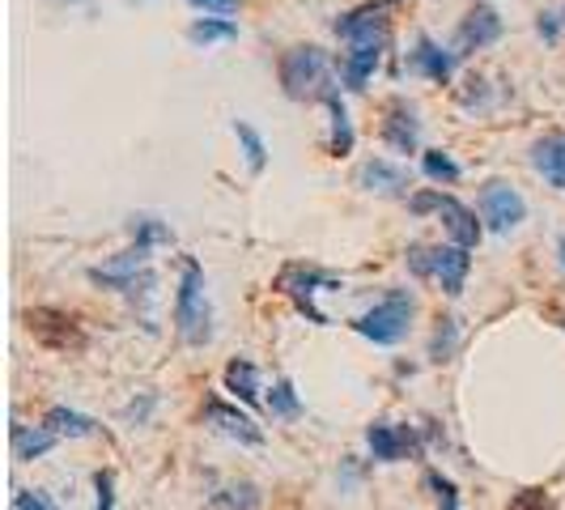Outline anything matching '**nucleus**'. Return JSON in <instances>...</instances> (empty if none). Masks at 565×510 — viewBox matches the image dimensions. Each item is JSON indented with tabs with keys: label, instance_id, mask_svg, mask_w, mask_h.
Here are the masks:
<instances>
[{
	"label": "nucleus",
	"instance_id": "16",
	"mask_svg": "<svg viewBox=\"0 0 565 510\" xmlns=\"http://www.w3.org/2000/svg\"><path fill=\"white\" fill-rule=\"evenodd\" d=\"M498 39H502V18H498V9H493V4H477V9H468V18L455 30V52H459V56H472V52L493 47Z\"/></svg>",
	"mask_w": 565,
	"mask_h": 510
},
{
	"label": "nucleus",
	"instance_id": "35",
	"mask_svg": "<svg viewBox=\"0 0 565 510\" xmlns=\"http://www.w3.org/2000/svg\"><path fill=\"white\" fill-rule=\"evenodd\" d=\"M562 30H565L562 13H540L536 18V34L544 39V43H557V39H562Z\"/></svg>",
	"mask_w": 565,
	"mask_h": 510
},
{
	"label": "nucleus",
	"instance_id": "4",
	"mask_svg": "<svg viewBox=\"0 0 565 510\" xmlns=\"http://www.w3.org/2000/svg\"><path fill=\"white\" fill-rule=\"evenodd\" d=\"M413 319H417V298L408 289H387L370 311L353 319V332L374 344H399L413 332Z\"/></svg>",
	"mask_w": 565,
	"mask_h": 510
},
{
	"label": "nucleus",
	"instance_id": "12",
	"mask_svg": "<svg viewBox=\"0 0 565 510\" xmlns=\"http://www.w3.org/2000/svg\"><path fill=\"white\" fill-rule=\"evenodd\" d=\"M358 188L383 200H408L413 196V170L396 158H366L358 167Z\"/></svg>",
	"mask_w": 565,
	"mask_h": 510
},
{
	"label": "nucleus",
	"instance_id": "14",
	"mask_svg": "<svg viewBox=\"0 0 565 510\" xmlns=\"http://www.w3.org/2000/svg\"><path fill=\"white\" fill-rule=\"evenodd\" d=\"M200 422L217 434H226L230 443H243V447H259L264 443V429L255 425L252 413H238L234 404H226L222 396H209L204 408H200Z\"/></svg>",
	"mask_w": 565,
	"mask_h": 510
},
{
	"label": "nucleus",
	"instance_id": "10",
	"mask_svg": "<svg viewBox=\"0 0 565 510\" xmlns=\"http://www.w3.org/2000/svg\"><path fill=\"white\" fill-rule=\"evenodd\" d=\"M149 259H153V247H141V243H132V247H124L119 255L111 259H103V264H94L85 277L89 285H98V289H111V294H128L132 281L149 273Z\"/></svg>",
	"mask_w": 565,
	"mask_h": 510
},
{
	"label": "nucleus",
	"instance_id": "25",
	"mask_svg": "<svg viewBox=\"0 0 565 510\" xmlns=\"http://www.w3.org/2000/svg\"><path fill=\"white\" fill-rule=\"evenodd\" d=\"M264 404H268V413H273L277 422H298V417H302V400H298V387H294L289 379H273Z\"/></svg>",
	"mask_w": 565,
	"mask_h": 510
},
{
	"label": "nucleus",
	"instance_id": "27",
	"mask_svg": "<svg viewBox=\"0 0 565 510\" xmlns=\"http://www.w3.org/2000/svg\"><path fill=\"white\" fill-rule=\"evenodd\" d=\"M234 137H238V149H243V158H247V170H252V174H264V167H268V145H264V137L255 132L247 119H234Z\"/></svg>",
	"mask_w": 565,
	"mask_h": 510
},
{
	"label": "nucleus",
	"instance_id": "32",
	"mask_svg": "<svg viewBox=\"0 0 565 510\" xmlns=\"http://www.w3.org/2000/svg\"><path fill=\"white\" fill-rule=\"evenodd\" d=\"M13 510H60V507H56V498H52L47 489H18Z\"/></svg>",
	"mask_w": 565,
	"mask_h": 510
},
{
	"label": "nucleus",
	"instance_id": "5",
	"mask_svg": "<svg viewBox=\"0 0 565 510\" xmlns=\"http://www.w3.org/2000/svg\"><path fill=\"white\" fill-rule=\"evenodd\" d=\"M273 289L285 294V298L298 307V315H307L311 323H328V315L319 311L315 298H319V294H337L340 277L323 273L319 264H285L281 273H277V281H273Z\"/></svg>",
	"mask_w": 565,
	"mask_h": 510
},
{
	"label": "nucleus",
	"instance_id": "8",
	"mask_svg": "<svg viewBox=\"0 0 565 510\" xmlns=\"http://www.w3.org/2000/svg\"><path fill=\"white\" fill-rule=\"evenodd\" d=\"M392 4L396 0H370L362 9H349L344 18H337V34L344 47H353V43H374V47H387V39H392Z\"/></svg>",
	"mask_w": 565,
	"mask_h": 510
},
{
	"label": "nucleus",
	"instance_id": "22",
	"mask_svg": "<svg viewBox=\"0 0 565 510\" xmlns=\"http://www.w3.org/2000/svg\"><path fill=\"white\" fill-rule=\"evenodd\" d=\"M56 443H60V438L43 422H39V425H13V455H18L22 464L39 459V455H47Z\"/></svg>",
	"mask_w": 565,
	"mask_h": 510
},
{
	"label": "nucleus",
	"instance_id": "19",
	"mask_svg": "<svg viewBox=\"0 0 565 510\" xmlns=\"http://www.w3.org/2000/svg\"><path fill=\"white\" fill-rule=\"evenodd\" d=\"M323 107H328V124H332V132H328V153H332V158H349L353 145H358V132H353V119H349V107H344L340 89Z\"/></svg>",
	"mask_w": 565,
	"mask_h": 510
},
{
	"label": "nucleus",
	"instance_id": "2",
	"mask_svg": "<svg viewBox=\"0 0 565 510\" xmlns=\"http://www.w3.org/2000/svg\"><path fill=\"white\" fill-rule=\"evenodd\" d=\"M174 332L183 344L204 349L213 340V298H209V277L192 255L179 264V285H174Z\"/></svg>",
	"mask_w": 565,
	"mask_h": 510
},
{
	"label": "nucleus",
	"instance_id": "28",
	"mask_svg": "<svg viewBox=\"0 0 565 510\" xmlns=\"http://www.w3.org/2000/svg\"><path fill=\"white\" fill-rule=\"evenodd\" d=\"M213 507L222 510H259V489L252 481H230L213 493Z\"/></svg>",
	"mask_w": 565,
	"mask_h": 510
},
{
	"label": "nucleus",
	"instance_id": "36",
	"mask_svg": "<svg viewBox=\"0 0 565 510\" xmlns=\"http://www.w3.org/2000/svg\"><path fill=\"white\" fill-rule=\"evenodd\" d=\"M153 404H158V396H145L141 404H137V400H132V404H128V417H132V422L141 425L145 417H149V413H153Z\"/></svg>",
	"mask_w": 565,
	"mask_h": 510
},
{
	"label": "nucleus",
	"instance_id": "24",
	"mask_svg": "<svg viewBox=\"0 0 565 510\" xmlns=\"http://www.w3.org/2000/svg\"><path fill=\"white\" fill-rule=\"evenodd\" d=\"M422 174L429 183H438V188H455L459 179H463V167L455 162L447 149H425L422 153Z\"/></svg>",
	"mask_w": 565,
	"mask_h": 510
},
{
	"label": "nucleus",
	"instance_id": "37",
	"mask_svg": "<svg viewBox=\"0 0 565 510\" xmlns=\"http://www.w3.org/2000/svg\"><path fill=\"white\" fill-rule=\"evenodd\" d=\"M557 255H562V268H565V234L557 238Z\"/></svg>",
	"mask_w": 565,
	"mask_h": 510
},
{
	"label": "nucleus",
	"instance_id": "38",
	"mask_svg": "<svg viewBox=\"0 0 565 510\" xmlns=\"http://www.w3.org/2000/svg\"><path fill=\"white\" fill-rule=\"evenodd\" d=\"M56 4H68V9H73V4H89V0H56Z\"/></svg>",
	"mask_w": 565,
	"mask_h": 510
},
{
	"label": "nucleus",
	"instance_id": "6",
	"mask_svg": "<svg viewBox=\"0 0 565 510\" xmlns=\"http://www.w3.org/2000/svg\"><path fill=\"white\" fill-rule=\"evenodd\" d=\"M477 209H481L484 230H493V234H510L527 222V200L507 179H489L477 196Z\"/></svg>",
	"mask_w": 565,
	"mask_h": 510
},
{
	"label": "nucleus",
	"instance_id": "39",
	"mask_svg": "<svg viewBox=\"0 0 565 510\" xmlns=\"http://www.w3.org/2000/svg\"><path fill=\"white\" fill-rule=\"evenodd\" d=\"M562 18H565V9H562Z\"/></svg>",
	"mask_w": 565,
	"mask_h": 510
},
{
	"label": "nucleus",
	"instance_id": "1",
	"mask_svg": "<svg viewBox=\"0 0 565 510\" xmlns=\"http://www.w3.org/2000/svg\"><path fill=\"white\" fill-rule=\"evenodd\" d=\"M277 82L289 103H328L337 94V64L323 47L298 43L277 60Z\"/></svg>",
	"mask_w": 565,
	"mask_h": 510
},
{
	"label": "nucleus",
	"instance_id": "30",
	"mask_svg": "<svg viewBox=\"0 0 565 510\" xmlns=\"http://www.w3.org/2000/svg\"><path fill=\"white\" fill-rule=\"evenodd\" d=\"M425 489L434 493L438 510H459V485L447 472H425Z\"/></svg>",
	"mask_w": 565,
	"mask_h": 510
},
{
	"label": "nucleus",
	"instance_id": "18",
	"mask_svg": "<svg viewBox=\"0 0 565 510\" xmlns=\"http://www.w3.org/2000/svg\"><path fill=\"white\" fill-rule=\"evenodd\" d=\"M527 158H532V170H536L548 188L565 192V132L562 128H553V132L536 137Z\"/></svg>",
	"mask_w": 565,
	"mask_h": 510
},
{
	"label": "nucleus",
	"instance_id": "23",
	"mask_svg": "<svg viewBox=\"0 0 565 510\" xmlns=\"http://www.w3.org/2000/svg\"><path fill=\"white\" fill-rule=\"evenodd\" d=\"M234 39H238V22H230V18H196L188 26L192 47H217V43H234Z\"/></svg>",
	"mask_w": 565,
	"mask_h": 510
},
{
	"label": "nucleus",
	"instance_id": "33",
	"mask_svg": "<svg viewBox=\"0 0 565 510\" xmlns=\"http://www.w3.org/2000/svg\"><path fill=\"white\" fill-rule=\"evenodd\" d=\"M510 510H553V498H548V489H519L510 498Z\"/></svg>",
	"mask_w": 565,
	"mask_h": 510
},
{
	"label": "nucleus",
	"instance_id": "31",
	"mask_svg": "<svg viewBox=\"0 0 565 510\" xmlns=\"http://www.w3.org/2000/svg\"><path fill=\"white\" fill-rule=\"evenodd\" d=\"M94 510H115V472L98 468L94 472Z\"/></svg>",
	"mask_w": 565,
	"mask_h": 510
},
{
	"label": "nucleus",
	"instance_id": "21",
	"mask_svg": "<svg viewBox=\"0 0 565 510\" xmlns=\"http://www.w3.org/2000/svg\"><path fill=\"white\" fill-rule=\"evenodd\" d=\"M43 425H47L56 438H94V434H98V422H94V417H85L77 408H64V404L47 408V413H43Z\"/></svg>",
	"mask_w": 565,
	"mask_h": 510
},
{
	"label": "nucleus",
	"instance_id": "29",
	"mask_svg": "<svg viewBox=\"0 0 565 510\" xmlns=\"http://www.w3.org/2000/svg\"><path fill=\"white\" fill-rule=\"evenodd\" d=\"M455 353H459V319H438V328H434V337H429V362H451Z\"/></svg>",
	"mask_w": 565,
	"mask_h": 510
},
{
	"label": "nucleus",
	"instance_id": "13",
	"mask_svg": "<svg viewBox=\"0 0 565 510\" xmlns=\"http://www.w3.org/2000/svg\"><path fill=\"white\" fill-rule=\"evenodd\" d=\"M455 64H459V52L443 47L434 34H417V39H413V47L404 52V68H408L413 77H425V82H434V85L451 82Z\"/></svg>",
	"mask_w": 565,
	"mask_h": 510
},
{
	"label": "nucleus",
	"instance_id": "26",
	"mask_svg": "<svg viewBox=\"0 0 565 510\" xmlns=\"http://www.w3.org/2000/svg\"><path fill=\"white\" fill-rule=\"evenodd\" d=\"M128 234H132V243H141V247H170L174 243V230L162 222V217H149V213H137V217H128Z\"/></svg>",
	"mask_w": 565,
	"mask_h": 510
},
{
	"label": "nucleus",
	"instance_id": "34",
	"mask_svg": "<svg viewBox=\"0 0 565 510\" xmlns=\"http://www.w3.org/2000/svg\"><path fill=\"white\" fill-rule=\"evenodd\" d=\"M192 9H200L204 18H230V13H238V4L243 0H188Z\"/></svg>",
	"mask_w": 565,
	"mask_h": 510
},
{
	"label": "nucleus",
	"instance_id": "11",
	"mask_svg": "<svg viewBox=\"0 0 565 510\" xmlns=\"http://www.w3.org/2000/svg\"><path fill=\"white\" fill-rule=\"evenodd\" d=\"M379 137L392 153H417L422 149V111L417 103H408L404 94H396L387 107H383V124H379Z\"/></svg>",
	"mask_w": 565,
	"mask_h": 510
},
{
	"label": "nucleus",
	"instance_id": "17",
	"mask_svg": "<svg viewBox=\"0 0 565 510\" xmlns=\"http://www.w3.org/2000/svg\"><path fill=\"white\" fill-rule=\"evenodd\" d=\"M383 52H387V47H374V43H353V47H344L337 60L340 85L353 89V94H362V89L374 82L379 64H383Z\"/></svg>",
	"mask_w": 565,
	"mask_h": 510
},
{
	"label": "nucleus",
	"instance_id": "7",
	"mask_svg": "<svg viewBox=\"0 0 565 510\" xmlns=\"http://www.w3.org/2000/svg\"><path fill=\"white\" fill-rule=\"evenodd\" d=\"M366 447H370V459H374V464H404V459H422L425 438L417 425L370 422Z\"/></svg>",
	"mask_w": 565,
	"mask_h": 510
},
{
	"label": "nucleus",
	"instance_id": "15",
	"mask_svg": "<svg viewBox=\"0 0 565 510\" xmlns=\"http://www.w3.org/2000/svg\"><path fill=\"white\" fill-rule=\"evenodd\" d=\"M434 217L443 222L447 238L459 243V247H468V252L484 238V222L477 217V209H468L463 200H455L451 192H443V188H438V196H434Z\"/></svg>",
	"mask_w": 565,
	"mask_h": 510
},
{
	"label": "nucleus",
	"instance_id": "20",
	"mask_svg": "<svg viewBox=\"0 0 565 510\" xmlns=\"http://www.w3.org/2000/svg\"><path fill=\"white\" fill-rule=\"evenodd\" d=\"M222 383H226L230 396L243 400V404H255L259 392H264V383H259V366L247 362V358H234V362L226 366V374H222Z\"/></svg>",
	"mask_w": 565,
	"mask_h": 510
},
{
	"label": "nucleus",
	"instance_id": "3",
	"mask_svg": "<svg viewBox=\"0 0 565 510\" xmlns=\"http://www.w3.org/2000/svg\"><path fill=\"white\" fill-rule=\"evenodd\" d=\"M404 264H408L413 277L434 281L447 298H459L468 273H472V252L459 247V243H434V247H429V243H413V247L404 252Z\"/></svg>",
	"mask_w": 565,
	"mask_h": 510
},
{
	"label": "nucleus",
	"instance_id": "9",
	"mask_svg": "<svg viewBox=\"0 0 565 510\" xmlns=\"http://www.w3.org/2000/svg\"><path fill=\"white\" fill-rule=\"evenodd\" d=\"M26 328L43 349H56V353H82L85 349L82 323L68 311H56V307H34V311H26Z\"/></svg>",
	"mask_w": 565,
	"mask_h": 510
}]
</instances>
